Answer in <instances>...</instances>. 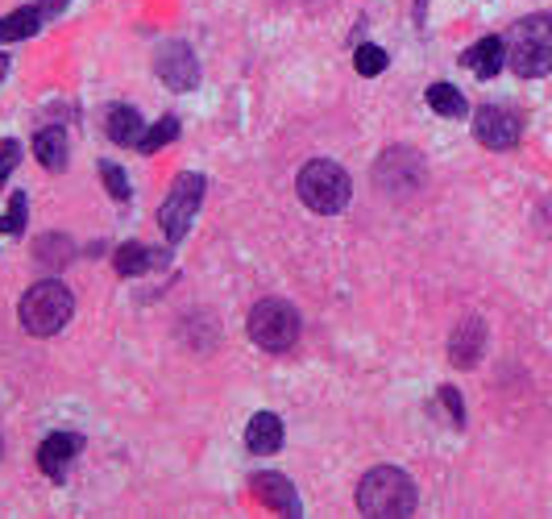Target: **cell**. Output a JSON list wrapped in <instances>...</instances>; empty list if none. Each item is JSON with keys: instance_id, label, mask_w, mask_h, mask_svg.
<instances>
[{"instance_id": "obj_1", "label": "cell", "mask_w": 552, "mask_h": 519, "mask_svg": "<svg viewBox=\"0 0 552 519\" xmlns=\"http://www.w3.org/2000/svg\"><path fill=\"white\" fill-rule=\"evenodd\" d=\"M357 511L374 519H403L416 511V482L395 466H374L357 482Z\"/></svg>"}, {"instance_id": "obj_2", "label": "cell", "mask_w": 552, "mask_h": 519, "mask_svg": "<svg viewBox=\"0 0 552 519\" xmlns=\"http://www.w3.org/2000/svg\"><path fill=\"white\" fill-rule=\"evenodd\" d=\"M507 67L523 79H540L552 71V13H532L519 17L507 38Z\"/></svg>"}, {"instance_id": "obj_3", "label": "cell", "mask_w": 552, "mask_h": 519, "mask_svg": "<svg viewBox=\"0 0 552 519\" xmlns=\"http://www.w3.org/2000/svg\"><path fill=\"white\" fill-rule=\"evenodd\" d=\"M17 316H21V329L25 333L54 337V333H63L67 324H71V316H75V295L59 279H42V283H34L30 291L21 295Z\"/></svg>"}, {"instance_id": "obj_4", "label": "cell", "mask_w": 552, "mask_h": 519, "mask_svg": "<svg viewBox=\"0 0 552 519\" xmlns=\"http://www.w3.org/2000/svg\"><path fill=\"white\" fill-rule=\"evenodd\" d=\"M295 187H299V200L308 204L312 212H320V216H337L349 204V191H353L349 175L337 167V162H328V158L308 162V167L299 171Z\"/></svg>"}, {"instance_id": "obj_5", "label": "cell", "mask_w": 552, "mask_h": 519, "mask_svg": "<svg viewBox=\"0 0 552 519\" xmlns=\"http://www.w3.org/2000/svg\"><path fill=\"white\" fill-rule=\"evenodd\" d=\"M245 329H250V341L254 345H262L270 353H283L299 337V312L287 304V299H258V304L250 308Z\"/></svg>"}, {"instance_id": "obj_6", "label": "cell", "mask_w": 552, "mask_h": 519, "mask_svg": "<svg viewBox=\"0 0 552 519\" xmlns=\"http://www.w3.org/2000/svg\"><path fill=\"white\" fill-rule=\"evenodd\" d=\"M374 183L382 196H416V191L428 183V162L420 158V150H411V146H391L382 158H378V167H374Z\"/></svg>"}, {"instance_id": "obj_7", "label": "cell", "mask_w": 552, "mask_h": 519, "mask_svg": "<svg viewBox=\"0 0 552 519\" xmlns=\"http://www.w3.org/2000/svg\"><path fill=\"white\" fill-rule=\"evenodd\" d=\"M200 204H204V175H179L175 187H171V196L162 200V208H158V229L167 233L171 245H179L187 237Z\"/></svg>"}, {"instance_id": "obj_8", "label": "cell", "mask_w": 552, "mask_h": 519, "mask_svg": "<svg viewBox=\"0 0 552 519\" xmlns=\"http://www.w3.org/2000/svg\"><path fill=\"white\" fill-rule=\"evenodd\" d=\"M474 138L486 150H515L523 138V121H519V113H511L503 104H482L474 113Z\"/></svg>"}, {"instance_id": "obj_9", "label": "cell", "mask_w": 552, "mask_h": 519, "mask_svg": "<svg viewBox=\"0 0 552 519\" xmlns=\"http://www.w3.org/2000/svg\"><path fill=\"white\" fill-rule=\"evenodd\" d=\"M154 71L167 88L175 92H191L200 84V63H196V50H191L187 42H167L158 54H154Z\"/></svg>"}, {"instance_id": "obj_10", "label": "cell", "mask_w": 552, "mask_h": 519, "mask_svg": "<svg viewBox=\"0 0 552 519\" xmlns=\"http://www.w3.org/2000/svg\"><path fill=\"white\" fill-rule=\"evenodd\" d=\"M79 449H84V436H79V432H54V436H46L42 449H38L42 474L54 478V482H63V474H67L71 461L79 457Z\"/></svg>"}, {"instance_id": "obj_11", "label": "cell", "mask_w": 552, "mask_h": 519, "mask_svg": "<svg viewBox=\"0 0 552 519\" xmlns=\"http://www.w3.org/2000/svg\"><path fill=\"white\" fill-rule=\"evenodd\" d=\"M482 349H486V324L482 316H465L457 329H453V341H449V362L457 370H469L482 362Z\"/></svg>"}, {"instance_id": "obj_12", "label": "cell", "mask_w": 552, "mask_h": 519, "mask_svg": "<svg viewBox=\"0 0 552 519\" xmlns=\"http://www.w3.org/2000/svg\"><path fill=\"white\" fill-rule=\"evenodd\" d=\"M254 495L279 515H299V495H295V482H287L283 474H254Z\"/></svg>"}, {"instance_id": "obj_13", "label": "cell", "mask_w": 552, "mask_h": 519, "mask_svg": "<svg viewBox=\"0 0 552 519\" xmlns=\"http://www.w3.org/2000/svg\"><path fill=\"white\" fill-rule=\"evenodd\" d=\"M461 63L474 71L478 79H494V75L503 71V63H507V46H503V38L490 34V38H482V42L469 46V50L461 54Z\"/></svg>"}, {"instance_id": "obj_14", "label": "cell", "mask_w": 552, "mask_h": 519, "mask_svg": "<svg viewBox=\"0 0 552 519\" xmlns=\"http://www.w3.org/2000/svg\"><path fill=\"white\" fill-rule=\"evenodd\" d=\"M245 449L266 457V453H279L283 449V420L274 412H258L250 420V428H245Z\"/></svg>"}, {"instance_id": "obj_15", "label": "cell", "mask_w": 552, "mask_h": 519, "mask_svg": "<svg viewBox=\"0 0 552 519\" xmlns=\"http://www.w3.org/2000/svg\"><path fill=\"white\" fill-rule=\"evenodd\" d=\"M142 133H146V121H142L137 108H129V104L108 108V138H113L117 146H137Z\"/></svg>"}, {"instance_id": "obj_16", "label": "cell", "mask_w": 552, "mask_h": 519, "mask_svg": "<svg viewBox=\"0 0 552 519\" xmlns=\"http://www.w3.org/2000/svg\"><path fill=\"white\" fill-rule=\"evenodd\" d=\"M158 262H167V254H154V250H146L142 241H129V245L117 250V275L137 279V275H146V270L158 266Z\"/></svg>"}, {"instance_id": "obj_17", "label": "cell", "mask_w": 552, "mask_h": 519, "mask_svg": "<svg viewBox=\"0 0 552 519\" xmlns=\"http://www.w3.org/2000/svg\"><path fill=\"white\" fill-rule=\"evenodd\" d=\"M34 158L46 171H63L67 167V133L63 129H42L34 138Z\"/></svg>"}, {"instance_id": "obj_18", "label": "cell", "mask_w": 552, "mask_h": 519, "mask_svg": "<svg viewBox=\"0 0 552 519\" xmlns=\"http://www.w3.org/2000/svg\"><path fill=\"white\" fill-rule=\"evenodd\" d=\"M42 30V9H17L9 17H0V46L5 42H25Z\"/></svg>"}, {"instance_id": "obj_19", "label": "cell", "mask_w": 552, "mask_h": 519, "mask_svg": "<svg viewBox=\"0 0 552 519\" xmlns=\"http://www.w3.org/2000/svg\"><path fill=\"white\" fill-rule=\"evenodd\" d=\"M428 108H432L436 117H449V121H461V117L469 113L465 96H461L453 84H432V88H428Z\"/></svg>"}, {"instance_id": "obj_20", "label": "cell", "mask_w": 552, "mask_h": 519, "mask_svg": "<svg viewBox=\"0 0 552 519\" xmlns=\"http://www.w3.org/2000/svg\"><path fill=\"white\" fill-rule=\"evenodd\" d=\"M34 258H38L46 270H59V266L71 262V241H67L63 233H46V237H38Z\"/></svg>"}, {"instance_id": "obj_21", "label": "cell", "mask_w": 552, "mask_h": 519, "mask_svg": "<svg viewBox=\"0 0 552 519\" xmlns=\"http://www.w3.org/2000/svg\"><path fill=\"white\" fill-rule=\"evenodd\" d=\"M179 138V117H162L158 125H150L146 133H142V142H137V150L142 154H158L162 146H171Z\"/></svg>"}, {"instance_id": "obj_22", "label": "cell", "mask_w": 552, "mask_h": 519, "mask_svg": "<svg viewBox=\"0 0 552 519\" xmlns=\"http://www.w3.org/2000/svg\"><path fill=\"white\" fill-rule=\"evenodd\" d=\"M353 67H357V75H382V71H386V50H382V46H374V42L357 46V54H353Z\"/></svg>"}, {"instance_id": "obj_23", "label": "cell", "mask_w": 552, "mask_h": 519, "mask_svg": "<svg viewBox=\"0 0 552 519\" xmlns=\"http://www.w3.org/2000/svg\"><path fill=\"white\" fill-rule=\"evenodd\" d=\"M25 208H30V196H25V191H17V196L9 200V212L0 216V233L17 237V233L25 229Z\"/></svg>"}, {"instance_id": "obj_24", "label": "cell", "mask_w": 552, "mask_h": 519, "mask_svg": "<svg viewBox=\"0 0 552 519\" xmlns=\"http://www.w3.org/2000/svg\"><path fill=\"white\" fill-rule=\"evenodd\" d=\"M100 175L108 183V196H113V200H129V179H125V171L117 167V162H100Z\"/></svg>"}, {"instance_id": "obj_25", "label": "cell", "mask_w": 552, "mask_h": 519, "mask_svg": "<svg viewBox=\"0 0 552 519\" xmlns=\"http://www.w3.org/2000/svg\"><path fill=\"white\" fill-rule=\"evenodd\" d=\"M17 162H21V146L9 138L5 146H0V187H5V179L13 175V167H17Z\"/></svg>"}, {"instance_id": "obj_26", "label": "cell", "mask_w": 552, "mask_h": 519, "mask_svg": "<svg viewBox=\"0 0 552 519\" xmlns=\"http://www.w3.org/2000/svg\"><path fill=\"white\" fill-rule=\"evenodd\" d=\"M440 403H445V407H449V416H453V424H465V403H461L457 387H445V391H440Z\"/></svg>"}, {"instance_id": "obj_27", "label": "cell", "mask_w": 552, "mask_h": 519, "mask_svg": "<svg viewBox=\"0 0 552 519\" xmlns=\"http://www.w3.org/2000/svg\"><path fill=\"white\" fill-rule=\"evenodd\" d=\"M71 5V0H38V9H42V17H59L63 9Z\"/></svg>"}, {"instance_id": "obj_28", "label": "cell", "mask_w": 552, "mask_h": 519, "mask_svg": "<svg viewBox=\"0 0 552 519\" xmlns=\"http://www.w3.org/2000/svg\"><path fill=\"white\" fill-rule=\"evenodd\" d=\"M424 9H428V0H416V21H424Z\"/></svg>"}, {"instance_id": "obj_29", "label": "cell", "mask_w": 552, "mask_h": 519, "mask_svg": "<svg viewBox=\"0 0 552 519\" xmlns=\"http://www.w3.org/2000/svg\"><path fill=\"white\" fill-rule=\"evenodd\" d=\"M5 71H9V59H5V54H0V79H5Z\"/></svg>"}, {"instance_id": "obj_30", "label": "cell", "mask_w": 552, "mask_h": 519, "mask_svg": "<svg viewBox=\"0 0 552 519\" xmlns=\"http://www.w3.org/2000/svg\"><path fill=\"white\" fill-rule=\"evenodd\" d=\"M0 449H5V441H0Z\"/></svg>"}]
</instances>
